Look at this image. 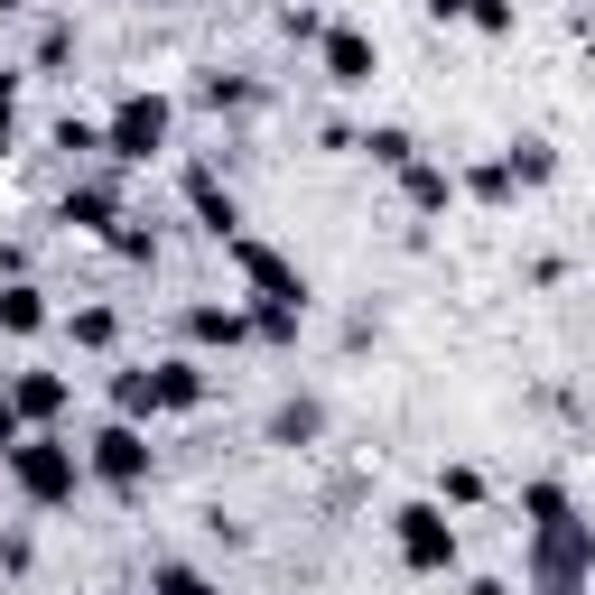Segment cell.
I'll return each instance as SVG.
<instances>
[{
  "instance_id": "6da1fadb",
  "label": "cell",
  "mask_w": 595,
  "mask_h": 595,
  "mask_svg": "<svg viewBox=\"0 0 595 595\" xmlns=\"http://www.w3.org/2000/svg\"><path fill=\"white\" fill-rule=\"evenodd\" d=\"M409 558H447V530H437V512H409Z\"/></svg>"
},
{
  "instance_id": "7a4b0ae2",
  "label": "cell",
  "mask_w": 595,
  "mask_h": 595,
  "mask_svg": "<svg viewBox=\"0 0 595 595\" xmlns=\"http://www.w3.org/2000/svg\"><path fill=\"white\" fill-rule=\"evenodd\" d=\"M364 66H373L364 38H335V75H345V85H364Z\"/></svg>"
}]
</instances>
